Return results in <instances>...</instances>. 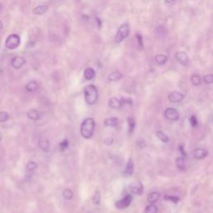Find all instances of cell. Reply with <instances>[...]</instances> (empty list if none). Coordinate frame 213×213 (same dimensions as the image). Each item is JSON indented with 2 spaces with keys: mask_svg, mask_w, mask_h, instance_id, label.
Instances as JSON below:
<instances>
[{
  "mask_svg": "<svg viewBox=\"0 0 213 213\" xmlns=\"http://www.w3.org/2000/svg\"><path fill=\"white\" fill-rule=\"evenodd\" d=\"M95 129V121L93 118H86L81 125V134L84 138L89 139L93 137Z\"/></svg>",
  "mask_w": 213,
  "mask_h": 213,
  "instance_id": "6da1fadb",
  "label": "cell"
},
{
  "mask_svg": "<svg viewBox=\"0 0 213 213\" xmlns=\"http://www.w3.org/2000/svg\"><path fill=\"white\" fill-rule=\"evenodd\" d=\"M84 98L87 104L93 105L98 100V93L97 87L94 85H87L84 88Z\"/></svg>",
  "mask_w": 213,
  "mask_h": 213,
  "instance_id": "7a4b0ae2",
  "label": "cell"
},
{
  "mask_svg": "<svg viewBox=\"0 0 213 213\" xmlns=\"http://www.w3.org/2000/svg\"><path fill=\"white\" fill-rule=\"evenodd\" d=\"M130 33V29L129 25L127 23H123L120 26L119 29L117 32V34L115 36V42L117 44H119L121 42H123V40L126 38V37L129 35Z\"/></svg>",
  "mask_w": 213,
  "mask_h": 213,
  "instance_id": "3957f363",
  "label": "cell"
},
{
  "mask_svg": "<svg viewBox=\"0 0 213 213\" xmlns=\"http://www.w3.org/2000/svg\"><path fill=\"white\" fill-rule=\"evenodd\" d=\"M20 42H21V39H20L19 35L14 33V34H11L7 38V39L5 41V47H7L8 49L13 50V49H15L19 46Z\"/></svg>",
  "mask_w": 213,
  "mask_h": 213,
  "instance_id": "277c9868",
  "label": "cell"
},
{
  "mask_svg": "<svg viewBox=\"0 0 213 213\" xmlns=\"http://www.w3.org/2000/svg\"><path fill=\"white\" fill-rule=\"evenodd\" d=\"M164 115L166 117V119L170 121H178L180 118V114L176 108H168L166 109L164 112Z\"/></svg>",
  "mask_w": 213,
  "mask_h": 213,
  "instance_id": "5b68a950",
  "label": "cell"
},
{
  "mask_svg": "<svg viewBox=\"0 0 213 213\" xmlns=\"http://www.w3.org/2000/svg\"><path fill=\"white\" fill-rule=\"evenodd\" d=\"M132 201V195H126L123 199H121V200L116 202V207L118 208V209H125V208L130 206Z\"/></svg>",
  "mask_w": 213,
  "mask_h": 213,
  "instance_id": "8992f818",
  "label": "cell"
},
{
  "mask_svg": "<svg viewBox=\"0 0 213 213\" xmlns=\"http://www.w3.org/2000/svg\"><path fill=\"white\" fill-rule=\"evenodd\" d=\"M175 58L177 60V62H180L181 65L187 66L188 64L189 58H188L187 54L183 51H177L176 54H175Z\"/></svg>",
  "mask_w": 213,
  "mask_h": 213,
  "instance_id": "52a82bcc",
  "label": "cell"
},
{
  "mask_svg": "<svg viewBox=\"0 0 213 213\" xmlns=\"http://www.w3.org/2000/svg\"><path fill=\"white\" fill-rule=\"evenodd\" d=\"M131 191L135 195H141L143 192V185L140 181H137L131 186Z\"/></svg>",
  "mask_w": 213,
  "mask_h": 213,
  "instance_id": "ba28073f",
  "label": "cell"
},
{
  "mask_svg": "<svg viewBox=\"0 0 213 213\" xmlns=\"http://www.w3.org/2000/svg\"><path fill=\"white\" fill-rule=\"evenodd\" d=\"M184 98V95L178 92H172L168 95V100L171 102H180Z\"/></svg>",
  "mask_w": 213,
  "mask_h": 213,
  "instance_id": "9c48e42d",
  "label": "cell"
},
{
  "mask_svg": "<svg viewBox=\"0 0 213 213\" xmlns=\"http://www.w3.org/2000/svg\"><path fill=\"white\" fill-rule=\"evenodd\" d=\"M11 64L14 68H22L23 66L25 64V59L22 58V57L17 56V57H14V58L12 59Z\"/></svg>",
  "mask_w": 213,
  "mask_h": 213,
  "instance_id": "30bf717a",
  "label": "cell"
},
{
  "mask_svg": "<svg viewBox=\"0 0 213 213\" xmlns=\"http://www.w3.org/2000/svg\"><path fill=\"white\" fill-rule=\"evenodd\" d=\"M193 155L196 159L200 160V159L205 158L206 156L208 155V152L203 148H196L193 152Z\"/></svg>",
  "mask_w": 213,
  "mask_h": 213,
  "instance_id": "8fae6325",
  "label": "cell"
},
{
  "mask_svg": "<svg viewBox=\"0 0 213 213\" xmlns=\"http://www.w3.org/2000/svg\"><path fill=\"white\" fill-rule=\"evenodd\" d=\"M109 107L112 108L113 109H119L123 107V103H122V101L117 99V98H110V100L108 102Z\"/></svg>",
  "mask_w": 213,
  "mask_h": 213,
  "instance_id": "7c38bea8",
  "label": "cell"
},
{
  "mask_svg": "<svg viewBox=\"0 0 213 213\" xmlns=\"http://www.w3.org/2000/svg\"><path fill=\"white\" fill-rule=\"evenodd\" d=\"M38 145H39L40 148L44 151V152H48L49 148H50V145H49V141L47 140V138L45 137H41L38 141Z\"/></svg>",
  "mask_w": 213,
  "mask_h": 213,
  "instance_id": "4fadbf2b",
  "label": "cell"
},
{
  "mask_svg": "<svg viewBox=\"0 0 213 213\" xmlns=\"http://www.w3.org/2000/svg\"><path fill=\"white\" fill-rule=\"evenodd\" d=\"M48 10V7L47 5H38L33 9V13L35 15H43L46 14Z\"/></svg>",
  "mask_w": 213,
  "mask_h": 213,
  "instance_id": "5bb4252c",
  "label": "cell"
},
{
  "mask_svg": "<svg viewBox=\"0 0 213 213\" xmlns=\"http://www.w3.org/2000/svg\"><path fill=\"white\" fill-rule=\"evenodd\" d=\"M134 172V163L132 162V159H129L128 162L126 163V168H125V171H124V174L126 175V176H131L132 175Z\"/></svg>",
  "mask_w": 213,
  "mask_h": 213,
  "instance_id": "9a60e30c",
  "label": "cell"
},
{
  "mask_svg": "<svg viewBox=\"0 0 213 213\" xmlns=\"http://www.w3.org/2000/svg\"><path fill=\"white\" fill-rule=\"evenodd\" d=\"M28 117L29 119L33 120V121H37L40 118V113L38 112V111H37L36 109H31L29 110L28 113Z\"/></svg>",
  "mask_w": 213,
  "mask_h": 213,
  "instance_id": "2e32d148",
  "label": "cell"
},
{
  "mask_svg": "<svg viewBox=\"0 0 213 213\" xmlns=\"http://www.w3.org/2000/svg\"><path fill=\"white\" fill-rule=\"evenodd\" d=\"M159 198H160V193H159V192H157V191H152V192H151V193L148 195V202L153 204V203L157 202Z\"/></svg>",
  "mask_w": 213,
  "mask_h": 213,
  "instance_id": "e0dca14e",
  "label": "cell"
},
{
  "mask_svg": "<svg viewBox=\"0 0 213 213\" xmlns=\"http://www.w3.org/2000/svg\"><path fill=\"white\" fill-rule=\"evenodd\" d=\"M123 78V74L118 71H115L112 72V73H110L108 76V80L111 82H117Z\"/></svg>",
  "mask_w": 213,
  "mask_h": 213,
  "instance_id": "ac0fdd59",
  "label": "cell"
},
{
  "mask_svg": "<svg viewBox=\"0 0 213 213\" xmlns=\"http://www.w3.org/2000/svg\"><path fill=\"white\" fill-rule=\"evenodd\" d=\"M155 61L158 65H164L167 62V57L164 54H157L155 56Z\"/></svg>",
  "mask_w": 213,
  "mask_h": 213,
  "instance_id": "d6986e66",
  "label": "cell"
},
{
  "mask_svg": "<svg viewBox=\"0 0 213 213\" xmlns=\"http://www.w3.org/2000/svg\"><path fill=\"white\" fill-rule=\"evenodd\" d=\"M185 159L183 157H179L176 159V165L177 168L181 171H183L186 169V163H185Z\"/></svg>",
  "mask_w": 213,
  "mask_h": 213,
  "instance_id": "ffe728a7",
  "label": "cell"
},
{
  "mask_svg": "<svg viewBox=\"0 0 213 213\" xmlns=\"http://www.w3.org/2000/svg\"><path fill=\"white\" fill-rule=\"evenodd\" d=\"M95 77V71L92 68H87L84 71V78L86 80H92Z\"/></svg>",
  "mask_w": 213,
  "mask_h": 213,
  "instance_id": "44dd1931",
  "label": "cell"
},
{
  "mask_svg": "<svg viewBox=\"0 0 213 213\" xmlns=\"http://www.w3.org/2000/svg\"><path fill=\"white\" fill-rule=\"evenodd\" d=\"M104 124L105 126L114 127V126H116L118 124V119L117 117H110V118H108V119L105 120Z\"/></svg>",
  "mask_w": 213,
  "mask_h": 213,
  "instance_id": "7402d4cb",
  "label": "cell"
},
{
  "mask_svg": "<svg viewBox=\"0 0 213 213\" xmlns=\"http://www.w3.org/2000/svg\"><path fill=\"white\" fill-rule=\"evenodd\" d=\"M38 83H37L36 82H34V81H32V82H30V83H29L26 85L25 88L26 90L29 92V93H33V92H34V91H36L37 89H38Z\"/></svg>",
  "mask_w": 213,
  "mask_h": 213,
  "instance_id": "603a6c76",
  "label": "cell"
},
{
  "mask_svg": "<svg viewBox=\"0 0 213 213\" xmlns=\"http://www.w3.org/2000/svg\"><path fill=\"white\" fill-rule=\"evenodd\" d=\"M127 124H128V132H129V133H132L134 129H135V126H136V122H135L133 117H129L127 118Z\"/></svg>",
  "mask_w": 213,
  "mask_h": 213,
  "instance_id": "cb8c5ba5",
  "label": "cell"
},
{
  "mask_svg": "<svg viewBox=\"0 0 213 213\" xmlns=\"http://www.w3.org/2000/svg\"><path fill=\"white\" fill-rule=\"evenodd\" d=\"M156 135H157V138H158V139H160V140L163 141V142H164V143H167V142L169 141V137H167V136H166V134L164 133V132H161V131L157 132Z\"/></svg>",
  "mask_w": 213,
  "mask_h": 213,
  "instance_id": "d4e9b609",
  "label": "cell"
},
{
  "mask_svg": "<svg viewBox=\"0 0 213 213\" xmlns=\"http://www.w3.org/2000/svg\"><path fill=\"white\" fill-rule=\"evenodd\" d=\"M191 83L194 85V86H199L201 83H202V78L201 77L197 75V74H193L191 78Z\"/></svg>",
  "mask_w": 213,
  "mask_h": 213,
  "instance_id": "484cf974",
  "label": "cell"
},
{
  "mask_svg": "<svg viewBox=\"0 0 213 213\" xmlns=\"http://www.w3.org/2000/svg\"><path fill=\"white\" fill-rule=\"evenodd\" d=\"M158 211V209L157 207L153 205V204H151V205H148L146 208H145L144 213H157Z\"/></svg>",
  "mask_w": 213,
  "mask_h": 213,
  "instance_id": "4316f807",
  "label": "cell"
},
{
  "mask_svg": "<svg viewBox=\"0 0 213 213\" xmlns=\"http://www.w3.org/2000/svg\"><path fill=\"white\" fill-rule=\"evenodd\" d=\"M62 196H63V198L66 200H71L73 196V193H72V190L70 189H65L63 192H62Z\"/></svg>",
  "mask_w": 213,
  "mask_h": 213,
  "instance_id": "83f0119b",
  "label": "cell"
},
{
  "mask_svg": "<svg viewBox=\"0 0 213 213\" xmlns=\"http://www.w3.org/2000/svg\"><path fill=\"white\" fill-rule=\"evenodd\" d=\"M164 199L166 200V201H170V202H173L175 204H177L178 202L180 201V198L178 196H168L166 195L164 196Z\"/></svg>",
  "mask_w": 213,
  "mask_h": 213,
  "instance_id": "f1b7e54d",
  "label": "cell"
},
{
  "mask_svg": "<svg viewBox=\"0 0 213 213\" xmlns=\"http://www.w3.org/2000/svg\"><path fill=\"white\" fill-rule=\"evenodd\" d=\"M136 38H137V45H138L139 48H140V49H143L144 44H143V39H142V37H141V34L137 33V34H136Z\"/></svg>",
  "mask_w": 213,
  "mask_h": 213,
  "instance_id": "f546056e",
  "label": "cell"
},
{
  "mask_svg": "<svg viewBox=\"0 0 213 213\" xmlns=\"http://www.w3.org/2000/svg\"><path fill=\"white\" fill-rule=\"evenodd\" d=\"M100 201H101V195H100V192L99 191H97L94 195L93 198V202L94 204H97V205H99L100 204Z\"/></svg>",
  "mask_w": 213,
  "mask_h": 213,
  "instance_id": "4dcf8cb0",
  "label": "cell"
},
{
  "mask_svg": "<svg viewBox=\"0 0 213 213\" xmlns=\"http://www.w3.org/2000/svg\"><path fill=\"white\" fill-rule=\"evenodd\" d=\"M190 123H191V126L192 127H196L198 126V121H197V118L195 115H192L190 117Z\"/></svg>",
  "mask_w": 213,
  "mask_h": 213,
  "instance_id": "1f68e13d",
  "label": "cell"
},
{
  "mask_svg": "<svg viewBox=\"0 0 213 213\" xmlns=\"http://www.w3.org/2000/svg\"><path fill=\"white\" fill-rule=\"evenodd\" d=\"M9 116L6 112H0V123H4L8 119Z\"/></svg>",
  "mask_w": 213,
  "mask_h": 213,
  "instance_id": "d6a6232c",
  "label": "cell"
},
{
  "mask_svg": "<svg viewBox=\"0 0 213 213\" xmlns=\"http://www.w3.org/2000/svg\"><path fill=\"white\" fill-rule=\"evenodd\" d=\"M204 83L206 84H211L213 83V74H207L206 76L204 77Z\"/></svg>",
  "mask_w": 213,
  "mask_h": 213,
  "instance_id": "836d02e7",
  "label": "cell"
},
{
  "mask_svg": "<svg viewBox=\"0 0 213 213\" xmlns=\"http://www.w3.org/2000/svg\"><path fill=\"white\" fill-rule=\"evenodd\" d=\"M37 168V164L35 162H33V161H30L29 163H28V165H27V169L29 170V171H33V170H35Z\"/></svg>",
  "mask_w": 213,
  "mask_h": 213,
  "instance_id": "e575fe53",
  "label": "cell"
},
{
  "mask_svg": "<svg viewBox=\"0 0 213 213\" xmlns=\"http://www.w3.org/2000/svg\"><path fill=\"white\" fill-rule=\"evenodd\" d=\"M68 146H69L68 141L67 139H65V140H63V141H61V143H60V149H61L62 151H65L66 149L68 148Z\"/></svg>",
  "mask_w": 213,
  "mask_h": 213,
  "instance_id": "d590c367",
  "label": "cell"
},
{
  "mask_svg": "<svg viewBox=\"0 0 213 213\" xmlns=\"http://www.w3.org/2000/svg\"><path fill=\"white\" fill-rule=\"evenodd\" d=\"M179 151H180L181 154V157H183L184 158H187V153L185 152L184 146H183V145H180V146H179Z\"/></svg>",
  "mask_w": 213,
  "mask_h": 213,
  "instance_id": "8d00e7d4",
  "label": "cell"
},
{
  "mask_svg": "<svg viewBox=\"0 0 213 213\" xmlns=\"http://www.w3.org/2000/svg\"><path fill=\"white\" fill-rule=\"evenodd\" d=\"M121 101H122L123 106H124V105H132V101L130 98H122Z\"/></svg>",
  "mask_w": 213,
  "mask_h": 213,
  "instance_id": "74e56055",
  "label": "cell"
},
{
  "mask_svg": "<svg viewBox=\"0 0 213 213\" xmlns=\"http://www.w3.org/2000/svg\"><path fill=\"white\" fill-rule=\"evenodd\" d=\"M95 20H96V22H97V23H98V28H99V29H100V28H101V25H102L101 20H100V19H99V18H95Z\"/></svg>",
  "mask_w": 213,
  "mask_h": 213,
  "instance_id": "f35d334b",
  "label": "cell"
},
{
  "mask_svg": "<svg viewBox=\"0 0 213 213\" xmlns=\"http://www.w3.org/2000/svg\"><path fill=\"white\" fill-rule=\"evenodd\" d=\"M175 0H165V2H166V4H171V3H172Z\"/></svg>",
  "mask_w": 213,
  "mask_h": 213,
  "instance_id": "ab89813d",
  "label": "cell"
},
{
  "mask_svg": "<svg viewBox=\"0 0 213 213\" xmlns=\"http://www.w3.org/2000/svg\"><path fill=\"white\" fill-rule=\"evenodd\" d=\"M1 8H2V7H1V4H0V9H1Z\"/></svg>",
  "mask_w": 213,
  "mask_h": 213,
  "instance_id": "60d3db41",
  "label": "cell"
}]
</instances>
